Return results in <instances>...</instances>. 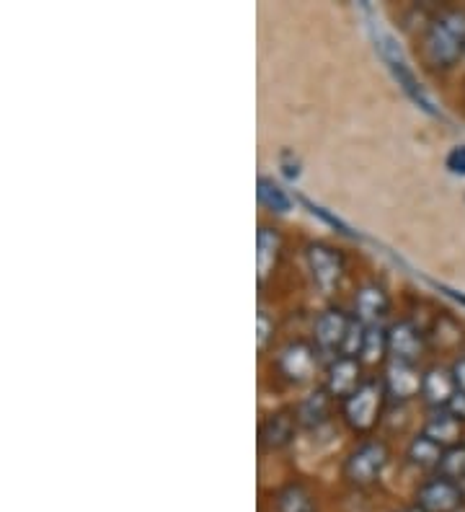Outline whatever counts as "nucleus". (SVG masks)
I'll use <instances>...</instances> for the list:
<instances>
[{
	"label": "nucleus",
	"mask_w": 465,
	"mask_h": 512,
	"mask_svg": "<svg viewBox=\"0 0 465 512\" xmlns=\"http://www.w3.org/2000/svg\"><path fill=\"white\" fill-rule=\"evenodd\" d=\"M424 63L434 70H447L465 55V11H442L424 34Z\"/></svg>",
	"instance_id": "f257e3e1"
},
{
	"label": "nucleus",
	"mask_w": 465,
	"mask_h": 512,
	"mask_svg": "<svg viewBox=\"0 0 465 512\" xmlns=\"http://www.w3.org/2000/svg\"><path fill=\"white\" fill-rule=\"evenodd\" d=\"M370 32H372V39H375V50L380 52L383 63L388 65V70H391V75L398 81V86L403 88V94L409 96L416 107L422 109V112H427L429 117H440V109L434 107L432 96L424 91L422 83L416 81L414 70H411L409 63H406V57H403V50L396 44V39L385 32V29H380L378 24H372Z\"/></svg>",
	"instance_id": "f03ea898"
},
{
	"label": "nucleus",
	"mask_w": 465,
	"mask_h": 512,
	"mask_svg": "<svg viewBox=\"0 0 465 512\" xmlns=\"http://www.w3.org/2000/svg\"><path fill=\"white\" fill-rule=\"evenodd\" d=\"M385 394H388L385 383L367 381L349 399H344V417H347L349 427L357 432H370L372 427L378 425Z\"/></svg>",
	"instance_id": "7ed1b4c3"
},
{
	"label": "nucleus",
	"mask_w": 465,
	"mask_h": 512,
	"mask_svg": "<svg viewBox=\"0 0 465 512\" xmlns=\"http://www.w3.org/2000/svg\"><path fill=\"white\" fill-rule=\"evenodd\" d=\"M385 463H388V448L378 440L362 443L360 448L352 450V456L344 463V476L354 487H370L383 474Z\"/></svg>",
	"instance_id": "20e7f679"
},
{
	"label": "nucleus",
	"mask_w": 465,
	"mask_h": 512,
	"mask_svg": "<svg viewBox=\"0 0 465 512\" xmlns=\"http://www.w3.org/2000/svg\"><path fill=\"white\" fill-rule=\"evenodd\" d=\"M460 505H465L463 489L445 476L429 479L416 492V507L424 512H455Z\"/></svg>",
	"instance_id": "39448f33"
},
{
	"label": "nucleus",
	"mask_w": 465,
	"mask_h": 512,
	"mask_svg": "<svg viewBox=\"0 0 465 512\" xmlns=\"http://www.w3.org/2000/svg\"><path fill=\"white\" fill-rule=\"evenodd\" d=\"M308 267L318 288L323 293H331L344 275V256L334 246L318 241V244L308 246Z\"/></svg>",
	"instance_id": "423d86ee"
},
{
	"label": "nucleus",
	"mask_w": 465,
	"mask_h": 512,
	"mask_svg": "<svg viewBox=\"0 0 465 512\" xmlns=\"http://www.w3.org/2000/svg\"><path fill=\"white\" fill-rule=\"evenodd\" d=\"M388 352L393 355L396 363L414 365L424 352L422 331L416 329L414 321H398L388 329Z\"/></svg>",
	"instance_id": "0eeeda50"
},
{
	"label": "nucleus",
	"mask_w": 465,
	"mask_h": 512,
	"mask_svg": "<svg viewBox=\"0 0 465 512\" xmlns=\"http://www.w3.org/2000/svg\"><path fill=\"white\" fill-rule=\"evenodd\" d=\"M352 321L344 311L339 308H329L323 311L316 321V342L321 344L323 350H341L347 344L349 334H352Z\"/></svg>",
	"instance_id": "6e6552de"
},
{
	"label": "nucleus",
	"mask_w": 465,
	"mask_h": 512,
	"mask_svg": "<svg viewBox=\"0 0 465 512\" xmlns=\"http://www.w3.org/2000/svg\"><path fill=\"white\" fill-rule=\"evenodd\" d=\"M360 386V360L352 355L336 357L326 375V391L336 399H349Z\"/></svg>",
	"instance_id": "1a4fd4ad"
},
{
	"label": "nucleus",
	"mask_w": 465,
	"mask_h": 512,
	"mask_svg": "<svg viewBox=\"0 0 465 512\" xmlns=\"http://www.w3.org/2000/svg\"><path fill=\"white\" fill-rule=\"evenodd\" d=\"M422 383L424 375H419V370L411 363H396L393 360V365L385 373V391L398 401H409L422 394Z\"/></svg>",
	"instance_id": "9d476101"
},
{
	"label": "nucleus",
	"mask_w": 465,
	"mask_h": 512,
	"mask_svg": "<svg viewBox=\"0 0 465 512\" xmlns=\"http://www.w3.org/2000/svg\"><path fill=\"white\" fill-rule=\"evenodd\" d=\"M279 370L285 373V378L290 381H305L310 373H313V365H316V355L310 350V344L305 342H292L287 344L285 350L279 352L277 360Z\"/></svg>",
	"instance_id": "9b49d317"
},
{
	"label": "nucleus",
	"mask_w": 465,
	"mask_h": 512,
	"mask_svg": "<svg viewBox=\"0 0 465 512\" xmlns=\"http://www.w3.org/2000/svg\"><path fill=\"white\" fill-rule=\"evenodd\" d=\"M388 306H391V300H388V293L380 285H365L354 298V313H357L360 324L365 326L378 324L388 313Z\"/></svg>",
	"instance_id": "f8f14e48"
},
{
	"label": "nucleus",
	"mask_w": 465,
	"mask_h": 512,
	"mask_svg": "<svg viewBox=\"0 0 465 512\" xmlns=\"http://www.w3.org/2000/svg\"><path fill=\"white\" fill-rule=\"evenodd\" d=\"M458 394V386H455L453 370L445 368H432L424 373L422 383V396L427 399V404L432 406H450V401Z\"/></svg>",
	"instance_id": "ddd939ff"
},
{
	"label": "nucleus",
	"mask_w": 465,
	"mask_h": 512,
	"mask_svg": "<svg viewBox=\"0 0 465 512\" xmlns=\"http://www.w3.org/2000/svg\"><path fill=\"white\" fill-rule=\"evenodd\" d=\"M295 425L298 419L290 414H272L261 422L259 427V443L264 450H279L292 443L295 438Z\"/></svg>",
	"instance_id": "4468645a"
},
{
	"label": "nucleus",
	"mask_w": 465,
	"mask_h": 512,
	"mask_svg": "<svg viewBox=\"0 0 465 512\" xmlns=\"http://www.w3.org/2000/svg\"><path fill=\"white\" fill-rule=\"evenodd\" d=\"M279 249H282V238H279L277 228L261 225L259 236H256V272H259L261 282L267 280V275L277 264Z\"/></svg>",
	"instance_id": "2eb2a0df"
},
{
	"label": "nucleus",
	"mask_w": 465,
	"mask_h": 512,
	"mask_svg": "<svg viewBox=\"0 0 465 512\" xmlns=\"http://www.w3.org/2000/svg\"><path fill=\"white\" fill-rule=\"evenodd\" d=\"M424 435L432 438L434 443H440L442 448H453V445H458L460 438V419L450 409L447 412H437L429 419L427 427H424Z\"/></svg>",
	"instance_id": "dca6fc26"
},
{
	"label": "nucleus",
	"mask_w": 465,
	"mask_h": 512,
	"mask_svg": "<svg viewBox=\"0 0 465 512\" xmlns=\"http://www.w3.org/2000/svg\"><path fill=\"white\" fill-rule=\"evenodd\" d=\"M277 512H318L313 494L303 487V484H287L274 500Z\"/></svg>",
	"instance_id": "f3484780"
},
{
	"label": "nucleus",
	"mask_w": 465,
	"mask_h": 512,
	"mask_svg": "<svg viewBox=\"0 0 465 512\" xmlns=\"http://www.w3.org/2000/svg\"><path fill=\"white\" fill-rule=\"evenodd\" d=\"M329 406H331V394L323 388V391H316L310 394L303 404L298 406V422L303 427H318L321 422H326L329 417Z\"/></svg>",
	"instance_id": "a211bd4d"
},
{
	"label": "nucleus",
	"mask_w": 465,
	"mask_h": 512,
	"mask_svg": "<svg viewBox=\"0 0 465 512\" xmlns=\"http://www.w3.org/2000/svg\"><path fill=\"white\" fill-rule=\"evenodd\" d=\"M256 194H259L261 205L267 207V210H272V213L285 215L292 210L290 194L279 187V184H274V179H269V176H259V182H256Z\"/></svg>",
	"instance_id": "6ab92c4d"
},
{
	"label": "nucleus",
	"mask_w": 465,
	"mask_h": 512,
	"mask_svg": "<svg viewBox=\"0 0 465 512\" xmlns=\"http://www.w3.org/2000/svg\"><path fill=\"white\" fill-rule=\"evenodd\" d=\"M445 456V448L440 443H434L427 435H419L414 443L409 445V458L419 469H440V461Z\"/></svg>",
	"instance_id": "aec40b11"
},
{
	"label": "nucleus",
	"mask_w": 465,
	"mask_h": 512,
	"mask_svg": "<svg viewBox=\"0 0 465 512\" xmlns=\"http://www.w3.org/2000/svg\"><path fill=\"white\" fill-rule=\"evenodd\" d=\"M388 352V331L380 329L378 324L375 326H365V337H362V360L365 363H378L383 360V355Z\"/></svg>",
	"instance_id": "412c9836"
},
{
	"label": "nucleus",
	"mask_w": 465,
	"mask_h": 512,
	"mask_svg": "<svg viewBox=\"0 0 465 512\" xmlns=\"http://www.w3.org/2000/svg\"><path fill=\"white\" fill-rule=\"evenodd\" d=\"M440 476L455 481V484H463L465 481V445H453V448H445V456L440 461Z\"/></svg>",
	"instance_id": "4be33fe9"
},
{
	"label": "nucleus",
	"mask_w": 465,
	"mask_h": 512,
	"mask_svg": "<svg viewBox=\"0 0 465 512\" xmlns=\"http://www.w3.org/2000/svg\"><path fill=\"white\" fill-rule=\"evenodd\" d=\"M445 166L450 174L465 176V145H455L445 158Z\"/></svg>",
	"instance_id": "5701e85b"
},
{
	"label": "nucleus",
	"mask_w": 465,
	"mask_h": 512,
	"mask_svg": "<svg viewBox=\"0 0 465 512\" xmlns=\"http://www.w3.org/2000/svg\"><path fill=\"white\" fill-rule=\"evenodd\" d=\"M303 202H305V205L310 207V213H313V215H318V218H323V220H326V223H329V225H334L336 231H341V233H344V236H352V231H349V228H347V223H341V220L336 218V215L326 213V210H323V207L313 205V202H310V200H305V197H303Z\"/></svg>",
	"instance_id": "b1692460"
},
{
	"label": "nucleus",
	"mask_w": 465,
	"mask_h": 512,
	"mask_svg": "<svg viewBox=\"0 0 465 512\" xmlns=\"http://www.w3.org/2000/svg\"><path fill=\"white\" fill-rule=\"evenodd\" d=\"M453 378H455V386H458V391H465V355L455 360Z\"/></svg>",
	"instance_id": "393cba45"
},
{
	"label": "nucleus",
	"mask_w": 465,
	"mask_h": 512,
	"mask_svg": "<svg viewBox=\"0 0 465 512\" xmlns=\"http://www.w3.org/2000/svg\"><path fill=\"white\" fill-rule=\"evenodd\" d=\"M447 409H450V412H453L458 419H465V391H458V394H455V399L450 401V406H447Z\"/></svg>",
	"instance_id": "a878e982"
},
{
	"label": "nucleus",
	"mask_w": 465,
	"mask_h": 512,
	"mask_svg": "<svg viewBox=\"0 0 465 512\" xmlns=\"http://www.w3.org/2000/svg\"><path fill=\"white\" fill-rule=\"evenodd\" d=\"M269 339V321L264 313H259V347H264Z\"/></svg>",
	"instance_id": "bb28decb"
},
{
	"label": "nucleus",
	"mask_w": 465,
	"mask_h": 512,
	"mask_svg": "<svg viewBox=\"0 0 465 512\" xmlns=\"http://www.w3.org/2000/svg\"><path fill=\"white\" fill-rule=\"evenodd\" d=\"M282 171H285L287 179H298V176H300L298 163H282Z\"/></svg>",
	"instance_id": "cd10ccee"
},
{
	"label": "nucleus",
	"mask_w": 465,
	"mask_h": 512,
	"mask_svg": "<svg viewBox=\"0 0 465 512\" xmlns=\"http://www.w3.org/2000/svg\"><path fill=\"white\" fill-rule=\"evenodd\" d=\"M440 290H445L447 295H450V298H455L458 300V303H463L465 306V295H460V293H455V290H450V288H445V285H440Z\"/></svg>",
	"instance_id": "c85d7f7f"
},
{
	"label": "nucleus",
	"mask_w": 465,
	"mask_h": 512,
	"mask_svg": "<svg viewBox=\"0 0 465 512\" xmlns=\"http://www.w3.org/2000/svg\"><path fill=\"white\" fill-rule=\"evenodd\" d=\"M401 512H424V510H419V507H409V510H401Z\"/></svg>",
	"instance_id": "c756f323"
},
{
	"label": "nucleus",
	"mask_w": 465,
	"mask_h": 512,
	"mask_svg": "<svg viewBox=\"0 0 465 512\" xmlns=\"http://www.w3.org/2000/svg\"><path fill=\"white\" fill-rule=\"evenodd\" d=\"M455 512H465V505H460V507H458V510H455Z\"/></svg>",
	"instance_id": "7c9ffc66"
}]
</instances>
